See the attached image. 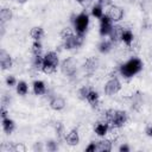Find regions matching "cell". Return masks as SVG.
Segmentation results:
<instances>
[{
	"label": "cell",
	"instance_id": "cell-1",
	"mask_svg": "<svg viewBox=\"0 0 152 152\" xmlns=\"http://www.w3.org/2000/svg\"><path fill=\"white\" fill-rule=\"evenodd\" d=\"M103 114H104L103 115L104 121L110 124L115 128L122 127L127 122V119H128L127 113L125 110H119V109H107L104 110Z\"/></svg>",
	"mask_w": 152,
	"mask_h": 152
},
{
	"label": "cell",
	"instance_id": "cell-2",
	"mask_svg": "<svg viewBox=\"0 0 152 152\" xmlns=\"http://www.w3.org/2000/svg\"><path fill=\"white\" fill-rule=\"evenodd\" d=\"M142 69V63L139 58H131L129 61H127L125 64H122L120 66V74L126 77L129 78L132 76H134L135 74H138L140 70Z\"/></svg>",
	"mask_w": 152,
	"mask_h": 152
},
{
	"label": "cell",
	"instance_id": "cell-3",
	"mask_svg": "<svg viewBox=\"0 0 152 152\" xmlns=\"http://www.w3.org/2000/svg\"><path fill=\"white\" fill-rule=\"evenodd\" d=\"M58 63H59L58 55L53 51H49L44 56V65H43L42 70L45 74H52V72L56 71V69L58 66Z\"/></svg>",
	"mask_w": 152,
	"mask_h": 152
},
{
	"label": "cell",
	"instance_id": "cell-4",
	"mask_svg": "<svg viewBox=\"0 0 152 152\" xmlns=\"http://www.w3.org/2000/svg\"><path fill=\"white\" fill-rule=\"evenodd\" d=\"M74 21V26H75V31L78 34H84L89 24V17L86 12L80 13L78 15H76L75 19H72Z\"/></svg>",
	"mask_w": 152,
	"mask_h": 152
},
{
	"label": "cell",
	"instance_id": "cell-5",
	"mask_svg": "<svg viewBox=\"0 0 152 152\" xmlns=\"http://www.w3.org/2000/svg\"><path fill=\"white\" fill-rule=\"evenodd\" d=\"M83 36L84 34H78V33H70L66 37L63 38V43H64V48L68 50L71 49H76L80 48L83 43Z\"/></svg>",
	"mask_w": 152,
	"mask_h": 152
},
{
	"label": "cell",
	"instance_id": "cell-6",
	"mask_svg": "<svg viewBox=\"0 0 152 152\" xmlns=\"http://www.w3.org/2000/svg\"><path fill=\"white\" fill-rule=\"evenodd\" d=\"M120 89H121V83L116 77H112L109 81H107L104 84V88H103V90L107 95H114Z\"/></svg>",
	"mask_w": 152,
	"mask_h": 152
},
{
	"label": "cell",
	"instance_id": "cell-7",
	"mask_svg": "<svg viewBox=\"0 0 152 152\" xmlns=\"http://www.w3.org/2000/svg\"><path fill=\"white\" fill-rule=\"evenodd\" d=\"M101 25H100V34L101 36H107L110 33V30L113 27V24H112V19L106 14V15H102L101 18Z\"/></svg>",
	"mask_w": 152,
	"mask_h": 152
},
{
	"label": "cell",
	"instance_id": "cell-8",
	"mask_svg": "<svg viewBox=\"0 0 152 152\" xmlns=\"http://www.w3.org/2000/svg\"><path fill=\"white\" fill-rule=\"evenodd\" d=\"M107 15L112 19V21H119L122 19L124 17V11L121 7L119 6H112L109 10H108V13Z\"/></svg>",
	"mask_w": 152,
	"mask_h": 152
},
{
	"label": "cell",
	"instance_id": "cell-9",
	"mask_svg": "<svg viewBox=\"0 0 152 152\" xmlns=\"http://www.w3.org/2000/svg\"><path fill=\"white\" fill-rule=\"evenodd\" d=\"M122 33H124V28H122L120 25H113V27H112V30H110V33H109L110 40H112L113 43H116V42L121 40Z\"/></svg>",
	"mask_w": 152,
	"mask_h": 152
},
{
	"label": "cell",
	"instance_id": "cell-10",
	"mask_svg": "<svg viewBox=\"0 0 152 152\" xmlns=\"http://www.w3.org/2000/svg\"><path fill=\"white\" fill-rule=\"evenodd\" d=\"M0 62H1V68H2V70H6V69L11 68L12 64H13L12 57H11L5 50H1V52H0Z\"/></svg>",
	"mask_w": 152,
	"mask_h": 152
},
{
	"label": "cell",
	"instance_id": "cell-11",
	"mask_svg": "<svg viewBox=\"0 0 152 152\" xmlns=\"http://www.w3.org/2000/svg\"><path fill=\"white\" fill-rule=\"evenodd\" d=\"M65 141H66V144H68V145H70V146H75V145H77V144H78V141H80L78 132H77L76 129L70 131V132L65 135Z\"/></svg>",
	"mask_w": 152,
	"mask_h": 152
},
{
	"label": "cell",
	"instance_id": "cell-12",
	"mask_svg": "<svg viewBox=\"0 0 152 152\" xmlns=\"http://www.w3.org/2000/svg\"><path fill=\"white\" fill-rule=\"evenodd\" d=\"M62 70H63L64 74H66V75H69V76L74 75L76 68H75V64H74L72 59H70V58H69V59H65V61L62 63Z\"/></svg>",
	"mask_w": 152,
	"mask_h": 152
},
{
	"label": "cell",
	"instance_id": "cell-13",
	"mask_svg": "<svg viewBox=\"0 0 152 152\" xmlns=\"http://www.w3.org/2000/svg\"><path fill=\"white\" fill-rule=\"evenodd\" d=\"M50 107L53 110H62L65 107V101L61 96H56L50 101Z\"/></svg>",
	"mask_w": 152,
	"mask_h": 152
},
{
	"label": "cell",
	"instance_id": "cell-14",
	"mask_svg": "<svg viewBox=\"0 0 152 152\" xmlns=\"http://www.w3.org/2000/svg\"><path fill=\"white\" fill-rule=\"evenodd\" d=\"M109 124L108 122H106V121H101V122H97L96 125H95V133L99 135V137H104L106 134H107V132H108V128H109V126H108Z\"/></svg>",
	"mask_w": 152,
	"mask_h": 152
},
{
	"label": "cell",
	"instance_id": "cell-15",
	"mask_svg": "<svg viewBox=\"0 0 152 152\" xmlns=\"http://www.w3.org/2000/svg\"><path fill=\"white\" fill-rule=\"evenodd\" d=\"M97 65H99V61H97L95 57H90V58H88V59L86 61V63H84V69L87 70V72L91 74V72H94V71L97 69Z\"/></svg>",
	"mask_w": 152,
	"mask_h": 152
},
{
	"label": "cell",
	"instance_id": "cell-16",
	"mask_svg": "<svg viewBox=\"0 0 152 152\" xmlns=\"http://www.w3.org/2000/svg\"><path fill=\"white\" fill-rule=\"evenodd\" d=\"M112 150V142L108 139H102L100 141H97L96 144V151L100 152H109Z\"/></svg>",
	"mask_w": 152,
	"mask_h": 152
},
{
	"label": "cell",
	"instance_id": "cell-17",
	"mask_svg": "<svg viewBox=\"0 0 152 152\" xmlns=\"http://www.w3.org/2000/svg\"><path fill=\"white\" fill-rule=\"evenodd\" d=\"M99 99H100L99 93H97L96 90H94V89H90L89 93H88V96H87V101H88L93 107H95V106L99 104Z\"/></svg>",
	"mask_w": 152,
	"mask_h": 152
},
{
	"label": "cell",
	"instance_id": "cell-18",
	"mask_svg": "<svg viewBox=\"0 0 152 152\" xmlns=\"http://www.w3.org/2000/svg\"><path fill=\"white\" fill-rule=\"evenodd\" d=\"M2 127H4V131L10 134V133H12V132L14 131L15 124H14V121H13L12 119L5 118V119H2Z\"/></svg>",
	"mask_w": 152,
	"mask_h": 152
},
{
	"label": "cell",
	"instance_id": "cell-19",
	"mask_svg": "<svg viewBox=\"0 0 152 152\" xmlns=\"http://www.w3.org/2000/svg\"><path fill=\"white\" fill-rule=\"evenodd\" d=\"M46 88L43 81H34L33 82V93L36 95H43L45 93Z\"/></svg>",
	"mask_w": 152,
	"mask_h": 152
},
{
	"label": "cell",
	"instance_id": "cell-20",
	"mask_svg": "<svg viewBox=\"0 0 152 152\" xmlns=\"http://www.w3.org/2000/svg\"><path fill=\"white\" fill-rule=\"evenodd\" d=\"M30 36H31L34 40H39V39L43 38V36H44V30H43L42 27H39V26H36V27H33V28L31 30Z\"/></svg>",
	"mask_w": 152,
	"mask_h": 152
},
{
	"label": "cell",
	"instance_id": "cell-21",
	"mask_svg": "<svg viewBox=\"0 0 152 152\" xmlns=\"http://www.w3.org/2000/svg\"><path fill=\"white\" fill-rule=\"evenodd\" d=\"M112 40H102L101 43H100V45H99V50H100V52H102V53H107V52H109L110 50H112Z\"/></svg>",
	"mask_w": 152,
	"mask_h": 152
},
{
	"label": "cell",
	"instance_id": "cell-22",
	"mask_svg": "<svg viewBox=\"0 0 152 152\" xmlns=\"http://www.w3.org/2000/svg\"><path fill=\"white\" fill-rule=\"evenodd\" d=\"M121 40L126 44V45H131L133 42V33L129 30H124V33L121 36Z\"/></svg>",
	"mask_w": 152,
	"mask_h": 152
},
{
	"label": "cell",
	"instance_id": "cell-23",
	"mask_svg": "<svg viewBox=\"0 0 152 152\" xmlns=\"http://www.w3.org/2000/svg\"><path fill=\"white\" fill-rule=\"evenodd\" d=\"M0 19H1V23L11 20L12 19V11L10 8H2L0 11Z\"/></svg>",
	"mask_w": 152,
	"mask_h": 152
},
{
	"label": "cell",
	"instance_id": "cell-24",
	"mask_svg": "<svg viewBox=\"0 0 152 152\" xmlns=\"http://www.w3.org/2000/svg\"><path fill=\"white\" fill-rule=\"evenodd\" d=\"M27 91H28V87H27L26 82L20 81V82L17 84V93H18L19 95L24 96V95H26V94H27Z\"/></svg>",
	"mask_w": 152,
	"mask_h": 152
},
{
	"label": "cell",
	"instance_id": "cell-25",
	"mask_svg": "<svg viewBox=\"0 0 152 152\" xmlns=\"http://www.w3.org/2000/svg\"><path fill=\"white\" fill-rule=\"evenodd\" d=\"M43 65H44V57L40 56V55H36L34 56V59H33V66L37 70H42L43 69Z\"/></svg>",
	"mask_w": 152,
	"mask_h": 152
},
{
	"label": "cell",
	"instance_id": "cell-26",
	"mask_svg": "<svg viewBox=\"0 0 152 152\" xmlns=\"http://www.w3.org/2000/svg\"><path fill=\"white\" fill-rule=\"evenodd\" d=\"M42 49H43L42 43H40L39 40H34V42H33V44H32V48H31L32 53H34V56H36V55H40Z\"/></svg>",
	"mask_w": 152,
	"mask_h": 152
},
{
	"label": "cell",
	"instance_id": "cell-27",
	"mask_svg": "<svg viewBox=\"0 0 152 152\" xmlns=\"http://www.w3.org/2000/svg\"><path fill=\"white\" fill-rule=\"evenodd\" d=\"M140 104H141V97H140L139 93H137L135 95L132 96V107L134 109H139Z\"/></svg>",
	"mask_w": 152,
	"mask_h": 152
},
{
	"label": "cell",
	"instance_id": "cell-28",
	"mask_svg": "<svg viewBox=\"0 0 152 152\" xmlns=\"http://www.w3.org/2000/svg\"><path fill=\"white\" fill-rule=\"evenodd\" d=\"M91 14L95 18H101L103 15V11H102V6L101 5H95L91 10Z\"/></svg>",
	"mask_w": 152,
	"mask_h": 152
},
{
	"label": "cell",
	"instance_id": "cell-29",
	"mask_svg": "<svg viewBox=\"0 0 152 152\" xmlns=\"http://www.w3.org/2000/svg\"><path fill=\"white\" fill-rule=\"evenodd\" d=\"M55 131H56V134L58 135V138H62L63 132H64V126H63V124L59 122V121H57V122L55 124Z\"/></svg>",
	"mask_w": 152,
	"mask_h": 152
},
{
	"label": "cell",
	"instance_id": "cell-30",
	"mask_svg": "<svg viewBox=\"0 0 152 152\" xmlns=\"http://www.w3.org/2000/svg\"><path fill=\"white\" fill-rule=\"evenodd\" d=\"M89 88L88 87H82L80 90H78V96H80V99H82V100H87V96H88V93H89Z\"/></svg>",
	"mask_w": 152,
	"mask_h": 152
},
{
	"label": "cell",
	"instance_id": "cell-31",
	"mask_svg": "<svg viewBox=\"0 0 152 152\" xmlns=\"http://www.w3.org/2000/svg\"><path fill=\"white\" fill-rule=\"evenodd\" d=\"M6 83H7V86H10V87H13V86H15V83H17V80H15V77H14V76L10 75V76H7V78H6Z\"/></svg>",
	"mask_w": 152,
	"mask_h": 152
},
{
	"label": "cell",
	"instance_id": "cell-32",
	"mask_svg": "<svg viewBox=\"0 0 152 152\" xmlns=\"http://www.w3.org/2000/svg\"><path fill=\"white\" fill-rule=\"evenodd\" d=\"M46 148H48L49 151H56V150H57V142H55V141H52V140L48 141V142H46Z\"/></svg>",
	"mask_w": 152,
	"mask_h": 152
},
{
	"label": "cell",
	"instance_id": "cell-33",
	"mask_svg": "<svg viewBox=\"0 0 152 152\" xmlns=\"http://www.w3.org/2000/svg\"><path fill=\"white\" fill-rule=\"evenodd\" d=\"M25 146L24 145H20V144H18V145H14L13 147H12V151H14V152H18V151H21V152H25Z\"/></svg>",
	"mask_w": 152,
	"mask_h": 152
},
{
	"label": "cell",
	"instance_id": "cell-34",
	"mask_svg": "<svg viewBox=\"0 0 152 152\" xmlns=\"http://www.w3.org/2000/svg\"><path fill=\"white\" fill-rule=\"evenodd\" d=\"M86 151H87V152H95V151H96V144H95V142H90V144L86 147Z\"/></svg>",
	"mask_w": 152,
	"mask_h": 152
},
{
	"label": "cell",
	"instance_id": "cell-35",
	"mask_svg": "<svg viewBox=\"0 0 152 152\" xmlns=\"http://www.w3.org/2000/svg\"><path fill=\"white\" fill-rule=\"evenodd\" d=\"M110 4H112V0H99V5H101L102 7H103V6H104V7H106V6H109Z\"/></svg>",
	"mask_w": 152,
	"mask_h": 152
},
{
	"label": "cell",
	"instance_id": "cell-36",
	"mask_svg": "<svg viewBox=\"0 0 152 152\" xmlns=\"http://www.w3.org/2000/svg\"><path fill=\"white\" fill-rule=\"evenodd\" d=\"M119 151H120V152H128V151H129V147H128V145L122 144V145L119 147Z\"/></svg>",
	"mask_w": 152,
	"mask_h": 152
},
{
	"label": "cell",
	"instance_id": "cell-37",
	"mask_svg": "<svg viewBox=\"0 0 152 152\" xmlns=\"http://www.w3.org/2000/svg\"><path fill=\"white\" fill-rule=\"evenodd\" d=\"M145 133H146V135H147V137H152V125H150V126H147V127H146Z\"/></svg>",
	"mask_w": 152,
	"mask_h": 152
},
{
	"label": "cell",
	"instance_id": "cell-38",
	"mask_svg": "<svg viewBox=\"0 0 152 152\" xmlns=\"http://www.w3.org/2000/svg\"><path fill=\"white\" fill-rule=\"evenodd\" d=\"M1 118H2V119L7 118V110H6V109H5L4 107L1 108Z\"/></svg>",
	"mask_w": 152,
	"mask_h": 152
},
{
	"label": "cell",
	"instance_id": "cell-39",
	"mask_svg": "<svg viewBox=\"0 0 152 152\" xmlns=\"http://www.w3.org/2000/svg\"><path fill=\"white\" fill-rule=\"evenodd\" d=\"M15 1H18V2H20V4H24V2H26L27 0H15Z\"/></svg>",
	"mask_w": 152,
	"mask_h": 152
},
{
	"label": "cell",
	"instance_id": "cell-40",
	"mask_svg": "<svg viewBox=\"0 0 152 152\" xmlns=\"http://www.w3.org/2000/svg\"><path fill=\"white\" fill-rule=\"evenodd\" d=\"M76 1H78V2H83V1H86V0H76Z\"/></svg>",
	"mask_w": 152,
	"mask_h": 152
}]
</instances>
